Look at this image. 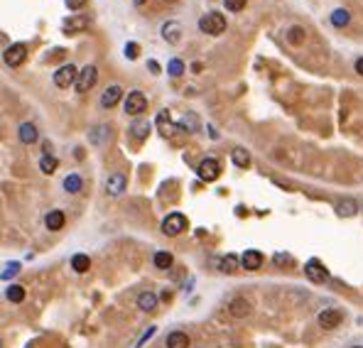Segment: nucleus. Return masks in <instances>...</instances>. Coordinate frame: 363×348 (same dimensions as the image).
Returning a JSON list of instances; mask_svg holds the SVG:
<instances>
[{"instance_id": "f257e3e1", "label": "nucleus", "mask_w": 363, "mask_h": 348, "mask_svg": "<svg viewBox=\"0 0 363 348\" xmlns=\"http://www.w3.org/2000/svg\"><path fill=\"white\" fill-rule=\"evenodd\" d=\"M199 30L206 35H221L226 30V18L221 13H206L199 18Z\"/></svg>"}, {"instance_id": "f03ea898", "label": "nucleus", "mask_w": 363, "mask_h": 348, "mask_svg": "<svg viewBox=\"0 0 363 348\" xmlns=\"http://www.w3.org/2000/svg\"><path fill=\"white\" fill-rule=\"evenodd\" d=\"M187 226H189V223H187V216H184V214H170L167 219L162 221V233L170 236V238H174V236L184 233Z\"/></svg>"}, {"instance_id": "7ed1b4c3", "label": "nucleus", "mask_w": 363, "mask_h": 348, "mask_svg": "<svg viewBox=\"0 0 363 348\" xmlns=\"http://www.w3.org/2000/svg\"><path fill=\"white\" fill-rule=\"evenodd\" d=\"M96 79H98V69H96L94 64H89V66H84L81 72L77 74V81H74V86H77V93H86L94 89Z\"/></svg>"}, {"instance_id": "20e7f679", "label": "nucleus", "mask_w": 363, "mask_h": 348, "mask_svg": "<svg viewBox=\"0 0 363 348\" xmlns=\"http://www.w3.org/2000/svg\"><path fill=\"white\" fill-rule=\"evenodd\" d=\"M148 110V98H145V93L142 91H130L128 96H125V113L128 115H140V113H145Z\"/></svg>"}, {"instance_id": "39448f33", "label": "nucleus", "mask_w": 363, "mask_h": 348, "mask_svg": "<svg viewBox=\"0 0 363 348\" xmlns=\"http://www.w3.org/2000/svg\"><path fill=\"white\" fill-rule=\"evenodd\" d=\"M77 74H79V69L74 66V64H64L61 69H57L54 72V86L57 89H66V86H71L74 81H77Z\"/></svg>"}, {"instance_id": "423d86ee", "label": "nucleus", "mask_w": 363, "mask_h": 348, "mask_svg": "<svg viewBox=\"0 0 363 348\" xmlns=\"http://www.w3.org/2000/svg\"><path fill=\"white\" fill-rule=\"evenodd\" d=\"M196 174H199V179H204V182H213V179H219V174H221V165H219V160H213V157L201 160V165H199V169H196Z\"/></svg>"}, {"instance_id": "0eeeda50", "label": "nucleus", "mask_w": 363, "mask_h": 348, "mask_svg": "<svg viewBox=\"0 0 363 348\" xmlns=\"http://www.w3.org/2000/svg\"><path fill=\"white\" fill-rule=\"evenodd\" d=\"M3 59H5V64L8 66H20L25 59H27V47L25 44H20V42H15V44H10L8 49H5V54H3Z\"/></svg>"}, {"instance_id": "6e6552de", "label": "nucleus", "mask_w": 363, "mask_h": 348, "mask_svg": "<svg viewBox=\"0 0 363 348\" xmlns=\"http://www.w3.org/2000/svg\"><path fill=\"white\" fill-rule=\"evenodd\" d=\"M305 275L309 277L312 282H324L326 277H329V272H326V267H324V262H322V260L312 257V260L305 265Z\"/></svg>"}, {"instance_id": "1a4fd4ad", "label": "nucleus", "mask_w": 363, "mask_h": 348, "mask_svg": "<svg viewBox=\"0 0 363 348\" xmlns=\"http://www.w3.org/2000/svg\"><path fill=\"white\" fill-rule=\"evenodd\" d=\"M341 319H344V314L339 312V309H324V312H319L317 316V321H319V326L326 331L336 329L339 324H341Z\"/></svg>"}, {"instance_id": "9d476101", "label": "nucleus", "mask_w": 363, "mask_h": 348, "mask_svg": "<svg viewBox=\"0 0 363 348\" xmlns=\"http://www.w3.org/2000/svg\"><path fill=\"white\" fill-rule=\"evenodd\" d=\"M120 98H123L120 84H111L106 91L101 93V106H103V108H115V106L120 103Z\"/></svg>"}, {"instance_id": "9b49d317", "label": "nucleus", "mask_w": 363, "mask_h": 348, "mask_svg": "<svg viewBox=\"0 0 363 348\" xmlns=\"http://www.w3.org/2000/svg\"><path fill=\"white\" fill-rule=\"evenodd\" d=\"M253 309V304H250L246 297H233L229 302V314L231 316H236V319H246Z\"/></svg>"}, {"instance_id": "f8f14e48", "label": "nucleus", "mask_w": 363, "mask_h": 348, "mask_svg": "<svg viewBox=\"0 0 363 348\" xmlns=\"http://www.w3.org/2000/svg\"><path fill=\"white\" fill-rule=\"evenodd\" d=\"M125 184H128V177H125L123 172H113V174L108 177V182H106L108 196H120V194L125 191Z\"/></svg>"}, {"instance_id": "ddd939ff", "label": "nucleus", "mask_w": 363, "mask_h": 348, "mask_svg": "<svg viewBox=\"0 0 363 348\" xmlns=\"http://www.w3.org/2000/svg\"><path fill=\"white\" fill-rule=\"evenodd\" d=\"M263 253L260 250H246L243 257H241V267L243 270H248V272H255V270H260L263 267Z\"/></svg>"}, {"instance_id": "4468645a", "label": "nucleus", "mask_w": 363, "mask_h": 348, "mask_svg": "<svg viewBox=\"0 0 363 348\" xmlns=\"http://www.w3.org/2000/svg\"><path fill=\"white\" fill-rule=\"evenodd\" d=\"M89 27V18H66L61 22V32L64 35H77L81 30Z\"/></svg>"}, {"instance_id": "2eb2a0df", "label": "nucleus", "mask_w": 363, "mask_h": 348, "mask_svg": "<svg viewBox=\"0 0 363 348\" xmlns=\"http://www.w3.org/2000/svg\"><path fill=\"white\" fill-rule=\"evenodd\" d=\"M18 137H20V143H25V145L37 143V140H39L37 125H35V123H22V125L18 128Z\"/></svg>"}, {"instance_id": "dca6fc26", "label": "nucleus", "mask_w": 363, "mask_h": 348, "mask_svg": "<svg viewBox=\"0 0 363 348\" xmlns=\"http://www.w3.org/2000/svg\"><path fill=\"white\" fill-rule=\"evenodd\" d=\"M162 37H165V42L177 44V42L182 39V25H179V22H174V20L165 22V25H162Z\"/></svg>"}, {"instance_id": "f3484780", "label": "nucleus", "mask_w": 363, "mask_h": 348, "mask_svg": "<svg viewBox=\"0 0 363 348\" xmlns=\"http://www.w3.org/2000/svg\"><path fill=\"white\" fill-rule=\"evenodd\" d=\"M111 137V125H106V123H101V125H96V128H91V132H89V140H91V145H103L106 140Z\"/></svg>"}, {"instance_id": "a211bd4d", "label": "nucleus", "mask_w": 363, "mask_h": 348, "mask_svg": "<svg viewBox=\"0 0 363 348\" xmlns=\"http://www.w3.org/2000/svg\"><path fill=\"white\" fill-rule=\"evenodd\" d=\"M336 214H339L341 219L356 216V214H358V201H356V199H341V201L336 203Z\"/></svg>"}, {"instance_id": "6ab92c4d", "label": "nucleus", "mask_w": 363, "mask_h": 348, "mask_svg": "<svg viewBox=\"0 0 363 348\" xmlns=\"http://www.w3.org/2000/svg\"><path fill=\"white\" fill-rule=\"evenodd\" d=\"M167 348H189L191 346V341H189V336L184 333V331H172L170 336H167Z\"/></svg>"}, {"instance_id": "aec40b11", "label": "nucleus", "mask_w": 363, "mask_h": 348, "mask_svg": "<svg viewBox=\"0 0 363 348\" xmlns=\"http://www.w3.org/2000/svg\"><path fill=\"white\" fill-rule=\"evenodd\" d=\"M137 309H142V312H155V309H157V294L155 292L137 294Z\"/></svg>"}, {"instance_id": "412c9836", "label": "nucleus", "mask_w": 363, "mask_h": 348, "mask_svg": "<svg viewBox=\"0 0 363 348\" xmlns=\"http://www.w3.org/2000/svg\"><path fill=\"white\" fill-rule=\"evenodd\" d=\"M64 221H66V216H64V211H59V208H54V211H49V214L44 216V226H47L49 231H59V228L64 226Z\"/></svg>"}, {"instance_id": "4be33fe9", "label": "nucleus", "mask_w": 363, "mask_h": 348, "mask_svg": "<svg viewBox=\"0 0 363 348\" xmlns=\"http://www.w3.org/2000/svg\"><path fill=\"white\" fill-rule=\"evenodd\" d=\"M174 125H177V130H184V132H196V130H199V118H196L194 113H184L182 120L174 123Z\"/></svg>"}, {"instance_id": "5701e85b", "label": "nucleus", "mask_w": 363, "mask_h": 348, "mask_svg": "<svg viewBox=\"0 0 363 348\" xmlns=\"http://www.w3.org/2000/svg\"><path fill=\"white\" fill-rule=\"evenodd\" d=\"M157 128L162 130V135H165V137H170L174 130H177V125L170 120V113H167V110H162V113L157 115Z\"/></svg>"}, {"instance_id": "b1692460", "label": "nucleus", "mask_w": 363, "mask_h": 348, "mask_svg": "<svg viewBox=\"0 0 363 348\" xmlns=\"http://www.w3.org/2000/svg\"><path fill=\"white\" fill-rule=\"evenodd\" d=\"M231 160H233V165L241 167V169L250 167V155H248V150H243V147H236V150L231 152Z\"/></svg>"}, {"instance_id": "393cba45", "label": "nucleus", "mask_w": 363, "mask_h": 348, "mask_svg": "<svg viewBox=\"0 0 363 348\" xmlns=\"http://www.w3.org/2000/svg\"><path fill=\"white\" fill-rule=\"evenodd\" d=\"M5 297H8V302L20 304V302H25L27 292H25V287H22V285H10V287L5 290Z\"/></svg>"}, {"instance_id": "a878e982", "label": "nucleus", "mask_w": 363, "mask_h": 348, "mask_svg": "<svg viewBox=\"0 0 363 348\" xmlns=\"http://www.w3.org/2000/svg\"><path fill=\"white\" fill-rule=\"evenodd\" d=\"M130 132H133L137 140H145L148 132H150V123H148L145 118H137V120H133V125H130Z\"/></svg>"}, {"instance_id": "bb28decb", "label": "nucleus", "mask_w": 363, "mask_h": 348, "mask_svg": "<svg viewBox=\"0 0 363 348\" xmlns=\"http://www.w3.org/2000/svg\"><path fill=\"white\" fill-rule=\"evenodd\" d=\"M305 37H307L305 27H300V25H292V27L287 30V42L295 44V47H300V44L305 42Z\"/></svg>"}, {"instance_id": "cd10ccee", "label": "nucleus", "mask_w": 363, "mask_h": 348, "mask_svg": "<svg viewBox=\"0 0 363 348\" xmlns=\"http://www.w3.org/2000/svg\"><path fill=\"white\" fill-rule=\"evenodd\" d=\"M172 265H174L172 253H167V250H160V253H155V267H157V270H170Z\"/></svg>"}, {"instance_id": "c85d7f7f", "label": "nucleus", "mask_w": 363, "mask_h": 348, "mask_svg": "<svg viewBox=\"0 0 363 348\" xmlns=\"http://www.w3.org/2000/svg\"><path fill=\"white\" fill-rule=\"evenodd\" d=\"M71 267L77 270L79 275H84V272H89V270H91V260H89V255L79 253V255L71 257Z\"/></svg>"}, {"instance_id": "c756f323", "label": "nucleus", "mask_w": 363, "mask_h": 348, "mask_svg": "<svg viewBox=\"0 0 363 348\" xmlns=\"http://www.w3.org/2000/svg\"><path fill=\"white\" fill-rule=\"evenodd\" d=\"M238 265H241V260L233 255V253L221 257V272H226V275H233V272L238 270Z\"/></svg>"}, {"instance_id": "7c9ffc66", "label": "nucleus", "mask_w": 363, "mask_h": 348, "mask_svg": "<svg viewBox=\"0 0 363 348\" xmlns=\"http://www.w3.org/2000/svg\"><path fill=\"white\" fill-rule=\"evenodd\" d=\"M348 22H351V15H348L346 8H336V10L331 13V25H334V27H346Z\"/></svg>"}, {"instance_id": "2f4dec72", "label": "nucleus", "mask_w": 363, "mask_h": 348, "mask_svg": "<svg viewBox=\"0 0 363 348\" xmlns=\"http://www.w3.org/2000/svg\"><path fill=\"white\" fill-rule=\"evenodd\" d=\"M84 189V179L79 177V174H69L66 179H64V191H69V194H79Z\"/></svg>"}, {"instance_id": "473e14b6", "label": "nucleus", "mask_w": 363, "mask_h": 348, "mask_svg": "<svg viewBox=\"0 0 363 348\" xmlns=\"http://www.w3.org/2000/svg\"><path fill=\"white\" fill-rule=\"evenodd\" d=\"M57 157H52V155H42V160H39V169L44 172V174H54L57 172Z\"/></svg>"}, {"instance_id": "72a5a7b5", "label": "nucleus", "mask_w": 363, "mask_h": 348, "mask_svg": "<svg viewBox=\"0 0 363 348\" xmlns=\"http://www.w3.org/2000/svg\"><path fill=\"white\" fill-rule=\"evenodd\" d=\"M167 72H170V76H182L184 74V61L182 59H172L167 64Z\"/></svg>"}, {"instance_id": "f704fd0d", "label": "nucleus", "mask_w": 363, "mask_h": 348, "mask_svg": "<svg viewBox=\"0 0 363 348\" xmlns=\"http://www.w3.org/2000/svg\"><path fill=\"white\" fill-rule=\"evenodd\" d=\"M18 272H20V262H10V265L0 272V280H13Z\"/></svg>"}, {"instance_id": "c9c22d12", "label": "nucleus", "mask_w": 363, "mask_h": 348, "mask_svg": "<svg viewBox=\"0 0 363 348\" xmlns=\"http://www.w3.org/2000/svg\"><path fill=\"white\" fill-rule=\"evenodd\" d=\"M272 262L282 267V265H292V262H295V257L289 255V253H275V255H272Z\"/></svg>"}, {"instance_id": "e433bc0d", "label": "nucleus", "mask_w": 363, "mask_h": 348, "mask_svg": "<svg viewBox=\"0 0 363 348\" xmlns=\"http://www.w3.org/2000/svg\"><path fill=\"white\" fill-rule=\"evenodd\" d=\"M246 3H248V0H224L226 10H231V13H238V10H243V8H246Z\"/></svg>"}, {"instance_id": "4c0bfd02", "label": "nucleus", "mask_w": 363, "mask_h": 348, "mask_svg": "<svg viewBox=\"0 0 363 348\" xmlns=\"http://www.w3.org/2000/svg\"><path fill=\"white\" fill-rule=\"evenodd\" d=\"M137 54H140V47H137L135 42H128V44H125V56H128L130 61H135V59H137Z\"/></svg>"}, {"instance_id": "58836bf2", "label": "nucleus", "mask_w": 363, "mask_h": 348, "mask_svg": "<svg viewBox=\"0 0 363 348\" xmlns=\"http://www.w3.org/2000/svg\"><path fill=\"white\" fill-rule=\"evenodd\" d=\"M155 331H157V326H148V329H145V333H142V338L137 341V346H135V348H142V343H145V341H148V338L153 336Z\"/></svg>"}, {"instance_id": "ea45409f", "label": "nucleus", "mask_w": 363, "mask_h": 348, "mask_svg": "<svg viewBox=\"0 0 363 348\" xmlns=\"http://www.w3.org/2000/svg\"><path fill=\"white\" fill-rule=\"evenodd\" d=\"M66 3V8L69 10H79V8H84L86 5V0H64Z\"/></svg>"}, {"instance_id": "a19ab883", "label": "nucleus", "mask_w": 363, "mask_h": 348, "mask_svg": "<svg viewBox=\"0 0 363 348\" xmlns=\"http://www.w3.org/2000/svg\"><path fill=\"white\" fill-rule=\"evenodd\" d=\"M148 69H150L153 74H160V64H157L155 59H150V61H148Z\"/></svg>"}, {"instance_id": "79ce46f5", "label": "nucleus", "mask_w": 363, "mask_h": 348, "mask_svg": "<svg viewBox=\"0 0 363 348\" xmlns=\"http://www.w3.org/2000/svg\"><path fill=\"white\" fill-rule=\"evenodd\" d=\"M353 69H356V74H358V76H363V56H361V59H356Z\"/></svg>"}, {"instance_id": "37998d69", "label": "nucleus", "mask_w": 363, "mask_h": 348, "mask_svg": "<svg viewBox=\"0 0 363 348\" xmlns=\"http://www.w3.org/2000/svg\"><path fill=\"white\" fill-rule=\"evenodd\" d=\"M74 160H84V150H81V147L74 150Z\"/></svg>"}, {"instance_id": "c03bdc74", "label": "nucleus", "mask_w": 363, "mask_h": 348, "mask_svg": "<svg viewBox=\"0 0 363 348\" xmlns=\"http://www.w3.org/2000/svg\"><path fill=\"white\" fill-rule=\"evenodd\" d=\"M145 3H148V0H135V5H145Z\"/></svg>"}, {"instance_id": "a18cd8bd", "label": "nucleus", "mask_w": 363, "mask_h": 348, "mask_svg": "<svg viewBox=\"0 0 363 348\" xmlns=\"http://www.w3.org/2000/svg\"><path fill=\"white\" fill-rule=\"evenodd\" d=\"M358 211H363V203H358Z\"/></svg>"}, {"instance_id": "49530a36", "label": "nucleus", "mask_w": 363, "mask_h": 348, "mask_svg": "<svg viewBox=\"0 0 363 348\" xmlns=\"http://www.w3.org/2000/svg\"><path fill=\"white\" fill-rule=\"evenodd\" d=\"M353 348H363V346H353Z\"/></svg>"}, {"instance_id": "de8ad7c7", "label": "nucleus", "mask_w": 363, "mask_h": 348, "mask_svg": "<svg viewBox=\"0 0 363 348\" xmlns=\"http://www.w3.org/2000/svg\"><path fill=\"white\" fill-rule=\"evenodd\" d=\"M0 348H3V346H0Z\"/></svg>"}]
</instances>
